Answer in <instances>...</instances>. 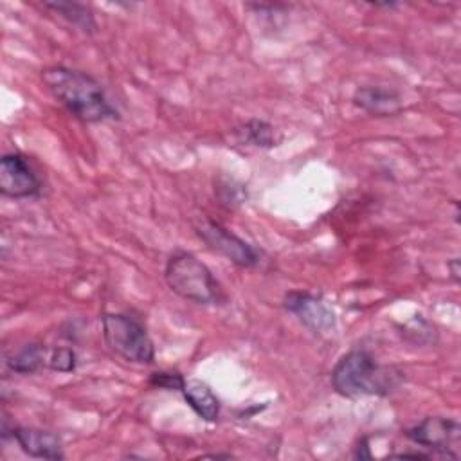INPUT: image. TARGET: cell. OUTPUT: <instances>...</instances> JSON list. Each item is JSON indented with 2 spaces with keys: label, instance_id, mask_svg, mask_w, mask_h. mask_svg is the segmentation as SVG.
<instances>
[{
  "label": "cell",
  "instance_id": "1",
  "mask_svg": "<svg viewBox=\"0 0 461 461\" xmlns=\"http://www.w3.org/2000/svg\"><path fill=\"white\" fill-rule=\"evenodd\" d=\"M41 79L50 94L79 121L103 122L119 117L101 83L83 70L54 65L41 70Z\"/></svg>",
  "mask_w": 461,
  "mask_h": 461
},
{
  "label": "cell",
  "instance_id": "2",
  "mask_svg": "<svg viewBox=\"0 0 461 461\" xmlns=\"http://www.w3.org/2000/svg\"><path fill=\"white\" fill-rule=\"evenodd\" d=\"M403 375L393 366H382L366 349H351L331 371V385L344 398L385 396L394 391Z\"/></svg>",
  "mask_w": 461,
  "mask_h": 461
},
{
  "label": "cell",
  "instance_id": "3",
  "mask_svg": "<svg viewBox=\"0 0 461 461\" xmlns=\"http://www.w3.org/2000/svg\"><path fill=\"white\" fill-rule=\"evenodd\" d=\"M167 286L196 304H220L223 290L212 272L194 254L187 250H175L164 268Z\"/></svg>",
  "mask_w": 461,
  "mask_h": 461
},
{
  "label": "cell",
  "instance_id": "4",
  "mask_svg": "<svg viewBox=\"0 0 461 461\" xmlns=\"http://www.w3.org/2000/svg\"><path fill=\"white\" fill-rule=\"evenodd\" d=\"M103 339L112 353L131 364H151L153 342L146 328L126 313H104L101 317Z\"/></svg>",
  "mask_w": 461,
  "mask_h": 461
},
{
  "label": "cell",
  "instance_id": "5",
  "mask_svg": "<svg viewBox=\"0 0 461 461\" xmlns=\"http://www.w3.org/2000/svg\"><path fill=\"white\" fill-rule=\"evenodd\" d=\"M194 229H196L198 238L211 250L227 258L234 265L243 267V268H252V267L259 265V252L250 243H247L245 240H241L240 236H236L234 232H230L229 229L220 225L218 221L202 218L194 225Z\"/></svg>",
  "mask_w": 461,
  "mask_h": 461
},
{
  "label": "cell",
  "instance_id": "6",
  "mask_svg": "<svg viewBox=\"0 0 461 461\" xmlns=\"http://www.w3.org/2000/svg\"><path fill=\"white\" fill-rule=\"evenodd\" d=\"M405 436L423 448L434 450L439 456L457 459L461 427L457 420L445 416H429L405 430Z\"/></svg>",
  "mask_w": 461,
  "mask_h": 461
},
{
  "label": "cell",
  "instance_id": "7",
  "mask_svg": "<svg viewBox=\"0 0 461 461\" xmlns=\"http://www.w3.org/2000/svg\"><path fill=\"white\" fill-rule=\"evenodd\" d=\"M283 306L294 313L303 326H306L315 335L331 333L337 326L335 312L326 304L324 299L310 292L292 290L285 295Z\"/></svg>",
  "mask_w": 461,
  "mask_h": 461
},
{
  "label": "cell",
  "instance_id": "8",
  "mask_svg": "<svg viewBox=\"0 0 461 461\" xmlns=\"http://www.w3.org/2000/svg\"><path fill=\"white\" fill-rule=\"evenodd\" d=\"M41 191L40 178L20 153H5L0 158V193L9 198H31Z\"/></svg>",
  "mask_w": 461,
  "mask_h": 461
},
{
  "label": "cell",
  "instance_id": "9",
  "mask_svg": "<svg viewBox=\"0 0 461 461\" xmlns=\"http://www.w3.org/2000/svg\"><path fill=\"white\" fill-rule=\"evenodd\" d=\"M7 434H11L16 445L31 457L63 459L61 439L49 430L32 429V427H13L11 432H5L2 436L5 438Z\"/></svg>",
  "mask_w": 461,
  "mask_h": 461
},
{
  "label": "cell",
  "instance_id": "10",
  "mask_svg": "<svg viewBox=\"0 0 461 461\" xmlns=\"http://www.w3.org/2000/svg\"><path fill=\"white\" fill-rule=\"evenodd\" d=\"M355 106L378 117L394 115L402 110V99L396 90L387 86H360L353 94Z\"/></svg>",
  "mask_w": 461,
  "mask_h": 461
},
{
  "label": "cell",
  "instance_id": "11",
  "mask_svg": "<svg viewBox=\"0 0 461 461\" xmlns=\"http://www.w3.org/2000/svg\"><path fill=\"white\" fill-rule=\"evenodd\" d=\"M180 393H182L184 400L187 402V405L196 412L198 418H202L203 421H209V423L218 420L220 400L203 380H198V378L185 380Z\"/></svg>",
  "mask_w": 461,
  "mask_h": 461
},
{
  "label": "cell",
  "instance_id": "12",
  "mask_svg": "<svg viewBox=\"0 0 461 461\" xmlns=\"http://www.w3.org/2000/svg\"><path fill=\"white\" fill-rule=\"evenodd\" d=\"M43 7L58 13L63 20H67L70 25L77 27L79 31L86 32V34H94L97 29L95 18L90 11V7H86L85 4H77V2H43Z\"/></svg>",
  "mask_w": 461,
  "mask_h": 461
},
{
  "label": "cell",
  "instance_id": "13",
  "mask_svg": "<svg viewBox=\"0 0 461 461\" xmlns=\"http://www.w3.org/2000/svg\"><path fill=\"white\" fill-rule=\"evenodd\" d=\"M5 364L13 373L32 375L40 367L47 366V353H45V348H41L40 344H27L16 353L9 355L5 358Z\"/></svg>",
  "mask_w": 461,
  "mask_h": 461
},
{
  "label": "cell",
  "instance_id": "14",
  "mask_svg": "<svg viewBox=\"0 0 461 461\" xmlns=\"http://www.w3.org/2000/svg\"><path fill=\"white\" fill-rule=\"evenodd\" d=\"M238 133L243 142L258 146V148H272L276 144V135H274L272 124L259 121V119H252V121L245 122L238 130Z\"/></svg>",
  "mask_w": 461,
  "mask_h": 461
},
{
  "label": "cell",
  "instance_id": "15",
  "mask_svg": "<svg viewBox=\"0 0 461 461\" xmlns=\"http://www.w3.org/2000/svg\"><path fill=\"white\" fill-rule=\"evenodd\" d=\"M77 366V355L72 348H54L47 355V367L58 373H72Z\"/></svg>",
  "mask_w": 461,
  "mask_h": 461
},
{
  "label": "cell",
  "instance_id": "16",
  "mask_svg": "<svg viewBox=\"0 0 461 461\" xmlns=\"http://www.w3.org/2000/svg\"><path fill=\"white\" fill-rule=\"evenodd\" d=\"M185 378L178 373H167V371H160V373H153L149 376V385L157 387V389H167V391H182Z\"/></svg>",
  "mask_w": 461,
  "mask_h": 461
},
{
  "label": "cell",
  "instance_id": "17",
  "mask_svg": "<svg viewBox=\"0 0 461 461\" xmlns=\"http://www.w3.org/2000/svg\"><path fill=\"white\" fill-rule=\"evenodd\" d=\"M447 267H448V270H450L452 279L457 283V281H459V272H461V268H459V259H457V258H452V259L447 263Z\"/></svg>",
  "mask_w": 461,
  "mask_h": 461
}]
</instances>
